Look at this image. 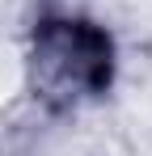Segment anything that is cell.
<instances>
[{
    "label": "cell",
    "mask_w": 152,
    "mask_h": 156,
    "mask_svg": "<svg viewBox=\"0 0 152 156\" xmlns=\"http://www.w3.org/2000/svg\"><path fill=\"white\" fill-rule=\"evenodd\" d=\"M38 63L59 93H97L110 84V38L89 21H51L38 38Z\"/></svg>",
    "instance_id": "1"
}]
</instances>
